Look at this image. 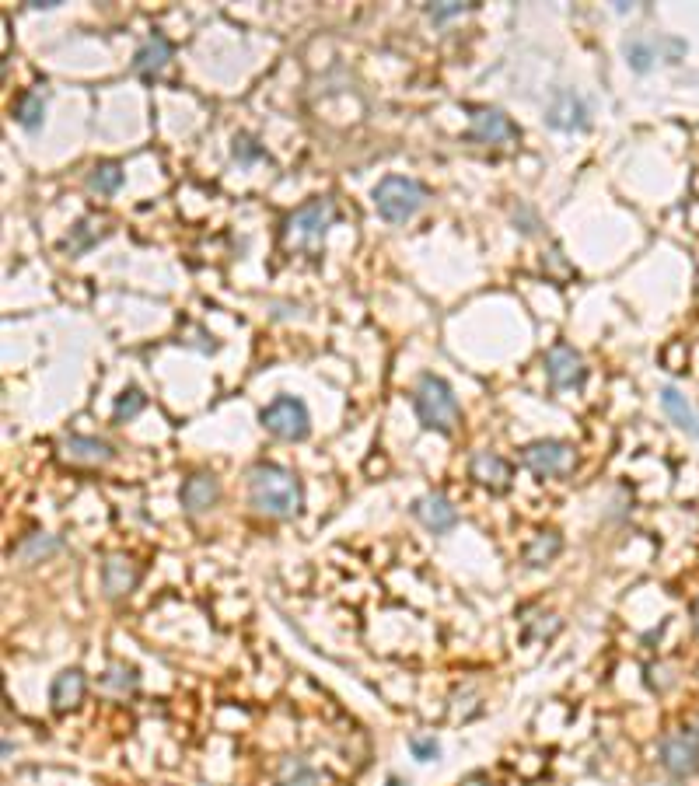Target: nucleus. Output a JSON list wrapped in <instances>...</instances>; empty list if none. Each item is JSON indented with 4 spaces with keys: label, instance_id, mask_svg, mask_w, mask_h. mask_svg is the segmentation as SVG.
<instances>
[{
    "label": "nucleus",
    "instance_id": "nucleus-1",
    "mask_svg": "<svg viewBox=\"0 0 699 786\" xmlns=\"http://www.w3.org/2000/svg\"><path fill=\"white\" fill-rule=\"evenodd\" d=\"M249 504L256 514L273 521H287L301 511V483L291 469L273 462H259L249 472Z\"/></svg>",
    "mask_w": 699,
    "mask_h": 786
},
{
    "label": "nucleus",
    "instance_id": "nucleus-2",
    "mask_svg": "<svg viewBox=\"0 0 699 786\" xmlns=\"http://www.w3.org/2000/svg\"><path fill=\"white\" fill-rule=\"evenodd\" d=\"M413 409H416V420L427 430H437V434H455V427L462 423V406H458L455 392L437 374H423L416 381Z\"/></svg>",
    "mask_w": 699,
    "mask_h": 786
},
{
    "label": "nucleus",
    "instance_id": "nucleus-3",
    "mask_svg": "<svg viewBox=\"0 0 699 786\" xmlns=\"http://www.w3.org/2000/svg\"><path fill=\"white\" fill-rule=\"evenodd\" d=\"M333 221H336V203L329 200V196L301 203V207L284 221V245L287 249H301V252H319L322 238H326V231L333 228Z\"/></svg>",
    "mask_w": 699,
    "mask_h": 786
},
{
    "label": "nucleus",
    "instance_id": "nucleus-4",
    "mask_svg": "<svg viewBox=\"0 0 699 786\" xmlns=\"http://www.w3.org/2000/svg\"><path fill=\"white\" fill-rule=\"evenodd\" d=\"M423 200H427V189L406 175H388L374 186V207L388 224H406L409 217H416Z\"/></svg>",
    "mask_w": 699,
    "mask_h": 786
},
{
    "label": "nucleus",
    "instance_id": "nucleus-5",
    "mask_svg": "<svg viewBox=\"0 0 699 786\" xmlns=\"http://www.w3.org/2000/svg\"><path fill=\"white\" fill-rule=\"evenodd\" d=\"M658 762L668 776L675 780H689L699 773V717L693 724L679 727V731H668L658 745Z\"/></svg>",
    "mask_w": 699,
    "mask_h": 786
},
{
    "label": "nucleus",
    "instance_id": "nucleus-6",
    "mask_svg": "<svg viewBox=\"0 0 699 786\" xmlns=\"http://www.w3.org/2000/svg\"><path fill=\"white\" fill-rule=\"evenodd\" d=\"M263 427L280 441H305L312 430V416L308 406L294 395H277L270 406L263 409Z\"/></svg>",
    "mask_w": 699,
    "mask_h": 786
},
{
    "label": "nucleus",
    "instance_id": "nucleus-7",
    "mask_svg": "<svg viewBox=\"0 0 699 786\" xmlns=\"http://www.w3.org/2000/svg\"><path fill=\"white\" fill-rule=\"evenodd\" d=\"M469 133L465 140L469 144H483V147H511L518 144V126L511 123V116H504L500 109H490V105H469Z\"/></svg>",
    "mask_w": 699,
    "mask_h": 786
},
{
    "label": "nucleus",
    "instance_id": "nucleus-8",
    "mask_svg": "<svg viewBox=\"0 0 699 786\" xmlns=\"http://www.w3.org/2000/svg\"><path fill=\"white\" fill-rule=\"evenodd\" d=\"M521 462H525V469H532L539 479L563 476V472L574 469V448H570L567 441H535L525 448Z\"/></svg>",
    "mask_w": 699,
    "mask_h": 786
},
{
    "label": "nucleus",
    "instance_id": "nucleus-9",
    "mask_svg": "<svg viewBox=\"0 0 699 786\" xmlns=\"http://www.w3.org/2000/svg\"><path fill=\"white\" fill-rule=\"evenodd\" d=\"M546 374H549V385L567 392V388H581L584 378H588V367H584L581 353L567 343H556L549 346L546 353Z\"/></svg>",
    "mask_w": 699,
    "mask_h": 786
},
{
    "label": "nucleus",
    "instance_id": "nucleus-10",
    "mask_svg": "<svg viewBox=\"0 0 699 786\" xmlns=\"http://www.w3.org/2000/svg\"><path fill=\"white\" fill-rule=\"evenodd\" d=\"M469 476L476 479L479 486H486L490 493H507L511 490L514 469L507 458L493 455V451H479V455H472V462H469Z\"/></svg>",
    "mask_w": 699,
    "mask_h": 786
},
{
    "label": "nucleus",
    "instance_id": "nucleus-11",
    "mask_svg": "<svg viewBox=\"0 0 699 786\" xmlns=\"http://www.w3.org/2000/svg\"><path fill=\"white\" fill-rule=\"evenodd\" d=\"M60 458L67 465H105L116 458V451H112V444L98 441V437L70 434L60 441Z\"/></svg>",
    "mask_w": 699,
    "mask_h": 786
},
{
    "label": "nucleus",
    "instance_id": "nucleus-12",
    "mask_svg": "<svg viewBox=\"0 0 699 786\" xmlns=\"http://www.w3.org/2000/svg\"><path fill=\"white\" fill-rule=\"evenodd\" d=\"M217 500H221V483H217V476H210V472H196V476H189L186 486H182V507H186V514H193V518L214 511Z\"/></svg>",
    "mask_w": 699,
    "mask_h": 786
},
{
    "label": "nucleus",
    "instance_id": "nucleus-13",
    "mask_svg": "<svg viewBox=\"0 0 699 786\" xmlns=\"http://www.w3.org/2000/svg\"><path fill=\"white\" fill-rule=\"evenodd\" d=\"M413 514H416V521H420L423 528L434 531V535H444V531H451L458 524L455 504H451L444 493H427V497H420L413 504Z\"/></svg>",
    "mask_w": 699,
    "mask_h": 786
},
{
    "label": "nucleus",
    "instance_id": "nucleus-14",
    "mask_svg": "<svg viewBox=\"0 0 699 786\" xmlns=\"http://www.w3.org/2000/svg\"><path fill=\"white\" fill-rule=\"evenodd\" d=\"M168 60H172V42H168L165 35L154 32L151 39L137 49V56H133V74L144 77V81H158V77L165 74Z\"/></svg>",
    "mask_w": 699,
    "mask_h": 786
},
{
    "label": "nucleus",
    "instance_id": "nucleus-15",
    "mask_svg": "<svg viewBox=\"0 0 699 786\" xmlns=\"http://www.w3.org/2000/svg\"><path fill=\"white\" fill-rule=\"evenodd\" d=\"M140 584V566L130 556H109L102 566V587L109 598H126Z\"/></svg>",
    "mask_w": 699,
    "mask_h": 786
},
{
    "label": "nucleus",
    "instance_id": "nucleus-16",
    "mask_svg": "<svg viewBox=\"0 0 699 786\" xmlns=\"http://www.w3.org/2000/svg\"><path fill=\"white\" fill-rule=\"evenodd\" d=\"M84 692H88V678H84L81 668H67L53 678V689H49V699H53L56 713H70L84 703Z\"/></svg>",
    "mask_w": 699,
    "mask_h": 786
},
{
    "label": "nucleus",
    "instance_id": "nucleus-17",
    "mask_svg": "<svg viewBox=\"0 0 699 786\" xmlns=\"http://www.w3.org/2000/svg\"><path fill=\"white\" fill-rule=\"evenodd\" d=\"M546 119L556 130H584L588 126V109H584V102L574 91H556L546 109Z\"/></svg>",
    "mask_w": 699,
    "mask_h": 786
},
{
    "label": "nucleus",
    "instance_id": "nucleus-18",
    "mask_svg": "<svg viewBox=\"0 0 699 786\" xmlns=\"http://www.w3.org/2000/svg\"><path fill=\"white\" fill-rule=\"evenodd\" d=\"M661 409L668 413V420L689 437H699V413L693 409V402L679 392V388H661Z\"/></svg>",
    "mask_w": 699,
    "mask_h": 786
},
{
    "label": "nucleus",
    "instance_id": "nucleus-19",
    "mask_svg": "<svg viewBox=\"0 0 699 786\" xmlns=\"http://www.w3.org/2000/svg\"><path fill=\"white\" fill-rule=\"evenodd\" d=\"M277 786H333V776L315 769L308 759H284L277 769Z\"/></svg>",
    "mask_w": 699,
    "mask_h": 786
},
{
    "label": "nucleus",
    "instance_id": "nucleus-20",
    "mask_svg": "<svg viewBox=\"0 0 699 786\" xmlns=\"http://www.w3.org/2000/svg\"><path fill=\"white\" fill-rule=\"evenodd\" d=\"M98 238H105V221L102 217H84V221L77 224V228H70V235L63 238V252L81 256V252H88Z\"/></svg>",
    "mask_w": 699,
    "mask_h": 786
},
{
    "label": "nucleus",
    "instance_id": "nucleus-21",
    "mask_svg": "<svg viewBox=\"0 0 699 786\" xmlns=\"http://www.w3.org/2000/svg\"><path fill=\"white\" fill-rule=\"evenodd\" d=\"M42 116H46V98H42V91H21L18 102H14V119H18L25 130H39Z\"/></svg>",
    "mask_w": 699,
    "mask_h": 786
},
{
    "label": "nucleus",
    "instance_id": "nucleus-22",
    "mask_svg": "<svg viewBox=\"0 0 699 786\" xmlns=\"http://www.w3.org/2000/svg\"><path fill=\"white\" fill-rule=\"evenodd\" d=\"M119 186H123V165H119V161H98V165L88 172V189H91V193L112 196Z\"/></svg>",
    "mask_w": 699,
    "mask_h": 786
},
{
    "label": "nucleus",
    "instance_id": "nucleus-23",
    "mask_svg": "<svg viewBox=\"0 0 699 786\" xmlns=\"http://www.w3.org/2000/svg\"><path fill=\"white\" fill-rule=\"evenodd\" d=\"M560 549H563V538L556 535V531H542L535 542L525 545V563L528 566H546Z\"/></svg>",
    "mask_w": 699,
    "mask_h": 786
},
{
    "label": "nucleus",
    "instance_id": "nucleus-24",
    "mask_svg": "<svg viewBox=\"0 0 699 786\" xmlns=\"http://www.w3.org/2000/svg\"><path fill=\"white\" fill-rule=\"evenodd\" d=\"M53 552H60V538L53 535H32L28 542L18 545V556L28 559V563H39V559L53 556Z\"/></svg>",
    "mask_w": 699,
    "mask_h": 786
},
{
    "label": "nucleus",
    "instance_id": "nucleus-25",
    "mask_svg": "<svg viewBox=\"0 0 699 786\" xmlns=\"http://www.w3.org/2000/svg\"><path fill=\"white\" fill-rule=\"evenodd\" d=\"M140 685V678H137V668H126V664H112L109 668V675L102 678V689H109V692H133Z\"/></svg>",
    "mask_w": 699,
    "mask_h": 786
},
{
    "label": "nucleus",
    "instance_id": "nucleus-26",
    "mask_svg": "<svg viewBox=\"0 0 699 786\" xmlns=\"http://www.w3.org/2000/svg\"><path fill=\"white\" fill-rule=\"evenodd\" d=\"M144 406H147V395L140 392V388H126V392L116 399V409H112V416H116V423H126V420H133V416H137Z\"/></svg>",
    "mask_w": 699,
    "mask_h": 786
},
{
    "label": "nucleus",
    "instance_id": "nucleus-27",
    "mask_svg": "<svg viewBox=\"0 0 699 786\" xmlns=\"http://www.w3.org/2000/svg\"><path fill=\"white\" fill-rule=\"evenodd\" d=\"M231 158H235L238 165H252V161H263L266 151L259 147L256 137H249V133H238L235 144H231Z\"/></svg>",
    "mask_w": 699,
    "mask_h": 786
},
{
    "label": "nucleus",
    "instance_id": "nucleus-28",
    "mask_svg": "<svg viewBox=\"0 0 699 786\" xmlns=\"http://www.w3.org/2000/svg\"><path fill=\"white\" fill-rule=\"evenodd\" d=\"M472 4H462V0H444V4H427V14L434 18V25H444L448 18H458V14H469Z\"/></svg>",
    "mask_w": 699,
    "mask_h": 786
},
{
    "label": "nucleus",
    "instance_id": "nucleus-29",
    "mask_svg": "<svg viewBox=\"0 0 699 786\" xmlns=\"http://www.w3.org/2000/svg\"><path fill=\"white\" fill-rule=\"evenodd\" d=\"M409 752H413L420 762H434L437 755H441V745H437L434 738H413L409 741Z\"/></svg>",
    "mask_w": 699,
    "mask_h": 786
},
{
    "label": "nucleus",
    "instance_id": "nucleus-30",
    "mask_svg": "<svg viewBox=\"0 0 699 786\" xmlns=\"http://www.w3.org/2000/svg\"><path fill=\"white\" fill-rule=\"evenodd\" d=\"M626 56H630V63L637 70H647V67H651V60H654V53H651V46H647V42H630V46H626Z\"/></svg>",
    "mask_w": 699,
    "mask_h": 786
},
{
    "label": "nucleus",
    "instance_id": "nucleus-31",
    "mask_svg": "<svg viewBox=\"0 0 699 786\" xmlns=\"http://www.w3.org/2000/svg\"><path fill=\"white\" fill-rule=\"evenodd\" d=\"M462 786H490V780L483 773H472L469 780H462Z\"/></svg>",
    "mask_w": 699,
    "mask_h": 786
},
{
    "label": "nucleus",
    "instance_id": "nucleus-32",
    "mask_svg": "<svg viewBox=\"0 0 699 786\" xmlns=\"http://www.w3.org/2000/svg\"><path fill=\"white\" fill-rule=\"evenodd\" d=\"M693 626H696V633H699V598H696V605H693Z\"/></svg>",
    "mask_w": 699,
    "mask_h": 786
}]
</instances>
